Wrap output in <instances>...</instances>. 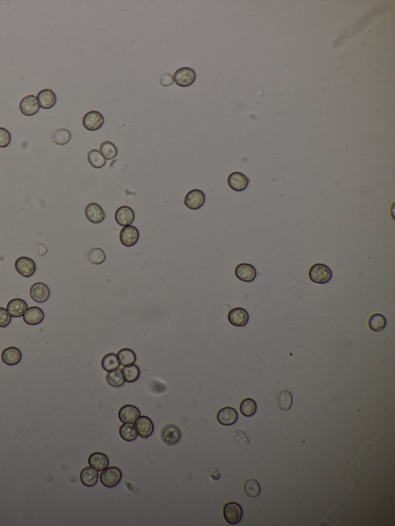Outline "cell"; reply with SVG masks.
<instances>
[{
	"instance_id": "1",
	"label": "cell",
	"mask_w": 395,
	"mask_h": 526,
	"mask_svg": "<svg viewBox=\"0 0 395 526\" xmlns=\"http://www.w3.org/2000/svg\"><path fill=\"white\" fill-rule=\"evenodd\" d=\"M309 277L313 283L326 284L332 279V271L326 265L317 263L309 269Z\"/></svg>"
},
{
	"instance_id": "2",
	"label": "cell",
	"mask_w": 395,
	"mask_h": 526,
	"mask_svg": "<svg viewBox=\"0 0 395 526\" xmlns=\"http://www.w3.org/2000/svg\"><path fill=\"white\" fill-rule=\"evenodd\" d=\"M122 478V473L117 467H109L101 471L100 480L103 485L107 487H115L119 484Z\"/></svg>"
},
{
	"instance_id": "3",
	"label": "cell",
	"mask_w": 395,
	"mask_h": 526,
	"mask_svg": "<svg viewBox=\"0 0 395 526\" xmlns=\"http://www.w3.org/2000/svg\"><path fill=\"white\" fill-rule=\"evenodd\" d=\"M242 507L238 503L231 501L226 503L223 507V515L225 521L231 524H236L240 522L242 518Z\"/></svg>"
},
{
	"instance_id": "4",
	"label": "cell",
	"mask_w": 395,
	"mask_h": 526,
	"mask_svg": "<svg viewBox=\"0 0 395 526\" xmlns=\"http://www.w3.org/2000/svg\"><path fill=\"white\" fill-rule=\"evenodd\" d=\"M161 438L166 445H175L182 438V432L175 424H167L161 430Z\"/></svg>"
},
{
	"instance_id": "5",
	"label": "cell",
	"mask_w": 395,
	"mask_h": 526,
	"mask_svg": "<svg viewBox=\"0 0 395 526\" xmlns=\"http://www.w3.org/2000/svg\"><path fill=\"white\" fill-rule=\"evenodd\" d=\"M173 79L178 86L187 88L195 83L196 74L192 68H182L175 72Z\"/></svg>"
},
{
	"instance_id": "6",
	"label": "cell",
	"mask_w": 395,
	"mask_h": 526,
	"mask_svg": "<svg viewBox=\"0 0 395 526\" xmlns=\"http://www.w3.org/2000/svg\"><path fill=\"white\" fill-rule=\"evenodd\" d=\"M104 124H105V118L98 111H90L87 113L83 118V125L88 131H98L102 128Z\"/></svg>"
},
{
	"instance_id": "7",
	"label": "cell",
	"mask_w": 395,
	"mask_h": 526,
	"mask_svg": "<svg viewBox=\"0 0 395 526\" xmlns=\"http://www.w3.org/2000/svg\"><path fill=\"white\" fill-rule=\"evenodd\" d=\"M17 272L25 278L31 277L35 273L37 266L35 262L29 257H20L15 262Z\"/></svg>"
},
{
	"instance_id": "8",
	"label": "cell",
	"mask_w": 395,
	"mask_h": 526,
	"mask_svg": "<svg viewBox=\"0 0 395 526\" xmlns=\"http://www.w3.org/2000/svg\"><path fill=\"white\" fill-rule=\"evenodd\" d=\"M205 202V194L199 189H194V190L190 191L189 193L187 194L185 200H184L185 206L192 210L201 209Z\"/></svg>"
},
{
	"instance_id": "9",
	"label": "cell",
	"mask_w": 395,
	"mask_h": 526,
	"mask_svg": "<svg viewBox=\"0 0 395 526\" xmlns=\"http://www.w3.org/2000/svg\"><path fill=\"white\" fill-rule=\"evenodd\" d=\"M140 233L138 229L132 225L125 226L120 232L121 244L126 247H132L138 242Z\"/></svg>"
},
{
	"instance_id": "10",
	"label": "cell",
	"mask_w": 395,
	"mask_h": 526,
	"mask_svg": "<svg viewBox=\"0 0 395 526\" xmlns=\"http://www.w3.org/2000/svg\"><path fill=\"white\" fill-rule=\"evenodd\" d=\"M30 295L34 302L42 303L49 299L51 291L45 283H37L31 286Z\"/></svg>"
},
{
	"instance_id": "11",
	"label": "cell",
	"mask_w": 395,
	"mask_h": 526,
	"mask_svg": "<svg viewBox=\"0 0 395 526\" xmlns=\"http://www.w3.org/2000/svg\"><path fill=\"white\" fill-rule=\"evenodd\" d=\"M249 313L243 308H234L231 309L228 314L229 323L238 327L246 326L249 322Z\"/></svg>"
},
{
	"instance_id": "12",
	"label": "cell",
	"mask_w": 395,
	"mask_h": 526,
	"mask_svg": "<svg viewBox=\"0 0 395 526\" xmlns=\"http://www.w3.org/2000/svg\"><path fill=\"white\" fill-rule=\"evenodd\" d=\"M40 105L37 97L28 95L23 98L20 104V110L25 116H33L40 111Z\"/></svg>"
},
{
	"instance_id": "13",
	"label": "cell",
	"mask_w": 395,
	"mask_h": 526,
	"mask_svg": "<svg viewBox=\"0 0 395 526\" xmlns=\"http://www.w3.org/2000/svg\"><path fill=\"white\" fill-rule=\"evenodd\" d=\"M141 416L139 409L131 404H126L120 409L118 412V417L123 424L135 423L138 417Z\"/></svg>"
},
{
	"instance_id": "14",
	"label": "cell",
	"mask_w": 395,
	"mask_h": 526,
	"mask_svg": "<svg viewBox=\"0 0 395 526\" xmlns=\"http://www.w3.org/2000/svg\"><path fill=\"white\" fill-rule=\"evenodd\" d=\"M249 184V178L240 172H233L228 177V185L232 190L236 192L246 190Z\"/></svg>"
},
{
	"instance_id": "15",
	"label": "cell",
	"mask_w": 395,
	"mask_h": 526,
	"mask_svg": "<svg viewBox=\"0 0 395 526\" xmlns=\"http://www.w3.org/2000/svg\"><path fill=\"white\" fill-rule=\"evenodd\" d=\"M135 427L138 435L142 438H148L153 434V422L147 416H140L135 421Z\"/></svg>"
},
{
	"instance_id": "16",
	"label": "cell",
	"mask_w": 395,
	"mask_h": 526,
	"mask_svg": "<svg viewBox=\"0 0 395 526\" xmlns=\"http://www.w3.org/2000/svg\"><path fill=\"white\" fill-rule=\"evenodd\" d=\"M235 274L239 280L246 283H251L256 277V270L252 265L241 263L236 266Z\"/></svg>"
},
{
	"instance_id": "17",
	"label": "cell",
	"mask_w": 395,
	"mask_h": 526,
	"mask_svg": "<svg viewBox=\"0 0 395 526\" xmlns=\"http://www.w3.org/2000/svg\"><path fill=\"white\" fill-rule=\"evenodd\" d=\"M115 221L121 226H128L135 221V212L128 206H121L115 212Z\"/></svg>"
},
{
	"instance_id": "18",
	"label": "cell",
	"mask_w": 395,
	"mask_h": 526,
	"mask_svg": "<svg viewBox=\"0 0 395 526\" xmlns=\"http://www.w3.org/2000/svg\"><path fill=\"white\" fill-rule=\"evenodd\" d=\"M85 215L88 221L93 224H99L105 220V213L101 205L97 203H90L85 209Z\"/></svg>"
},
{
	"instance_id": "19",
	"label": "cell",
	"mask_w": 395,
	"mask_h": 526,
	"mask_svg": "<svg viewBox=\"0 0 395 526\" xmlns=\"http://www.w3.org/2000/svg\"><path fill=\"white\" fill-rule=\"evenodd\" d=\"M218 422L222 425L230 426L235 424L238 420V413L235 409L231 407H225L218 412Z\"/></svg>"
},
{
	"instance_id": "20",
	"label": "cell",
	"mask_w": 395,
	"mask_h": 526,
	"mask_svg": "<svg viewBox=\"0 0 395 526\" xmlns=\"http://www.w3.org/2000/svg\"><path fill=\"white\" fill-rule=\"evenodd\" d=\"M23 316H24V320L26 323L31 326H36V325L42 323L45 315L41 308L32 306L27 309Z\"/></svg>"
},
{
	"instance_id": "21",
	"label": "cell",
	"mask_w": 395,
	"mask_h": 526,
	"mask_svg": "<svg viewBox=\"0 0 395 526\" xmlns=\"http://www.w3.org/2000/svg\"><path fill=\"white\" fill-rule=\"evenodd\" d=\"M27 309H28V306H27V302H25L24 299L17 298L9 302L7 309L11 316L18 318L24 316Z\"/></svg>"
},
{
	"instance_id": "22",
	"label": "cell",
	"mask_w": 395,
	"mask_h": 526,
	"mask_svg": "<svg viewBox=\"0 0 395 526\" xmlns=\"http://www.w3.org/2000/svg\"><path fill=\"white\" fill-rule=\"evenodd\" d=\"M21 360H22V353L21 350L17 347L11 346L3 351V362L8 366H15L18 364Z\"/></svg>"
},
{
	"instance_id": "23",
	"label": "cell",
	"mask_w": 395,
	"mask_h": 526,
	"mask_svg": "<svg viewBox=\"0 0 395 526\" xmlns=\"http://www.w3.org/2000/svg\"><path fill=\"white\" fill-rule=\"evenodd\" d=\"M37 100L40 107L44 109H51L57 103V96L52 90L44 89L40 91L37 95Z\"/></svg>"
},
{
	"instance_id": "24",
	"label": "cell",
	"mask_w": 395,
	"mask_h": 526,
	"mask_svg": "<svg viewBox=\"0 0 395 526\" xmlns=\"http://www.w3.org/2000/svg\"><path fill=\"white\" fill-rule=\"evenodd\" d=\"M89 465L98 471H102L109 465V459L104 453L95 452L90 455L88 458Z\"/></svg>"
},
{
	"instance_id": "25",
	"label": "cell",
	"mask_w": 395,
	"mask_h": 526,
	"mask_svg": "<svg viewBox=\"0 0 395 526\" xmlns=\"http://www.w3.org/2000/svg\"><path fill=\"white\" fill-rule=\"evenodd\" d=\"M81 483L86 487L96 485L98 481V472L92 467H86L83 469L80 474Z\"/></svg>"
},
{
	"instance_id": "26",
	"label": "cell",
	"mask_w": 395,
	"mask_h": 526,
	"mask_svg": "<svg viewBox=\"0 0 395 526\" xmlns=\"http://www.w3.org/2000/svg\"><path fill=\"white\" fill-rule=\"evenodd\" d=\"M120 363L115 353H110L105 355L101 360L103 370L106 372L114 371L120 368Z\"/></svg>"
},
{
	"instance_id": "27",
	"label": "cell",
	"mask_w": 395,
	"mask_h": 526,
	"mask_svg": "<svg viewBox=\"0 0 395 526\" xmlns=\"http://www.w3.org/2000/svg\"><path fill=\"white\" fill-rule=\"evenodd\" d=\"M387 325V320L383 315L380 313H374L371 315L368 319V326L372 331L380 332L384 330Z\"/></svg>"
},
{
	"instance_id": "28",
	"label": "cell",
	"mask_w": 395,
	"mask_h": 526,
	"mask_svg": "<svg viewBox=\"0 0 395 526\" xmlns=\"http://www.w3.org/2000/svg\"><path fill=\"white\" fill-rule=\"evenodd\" d=\"M119 434L121 438L123 439L125 441H129V442L136 440L137 437H138V432H137L136 427L134 425V424H131V423L122 424L119 429Z\"/></svg>"
},
{
	"instance_id": "29",
	"label": "cell",
	"mask_w": 395,
	"mask_h": 526,
	"mask_svg": "<svg viewBox=\"0 0 395 526\" xmlns=\"http://www.w3.org/2000/svg\"><path fill=\"white\" fill-rule=\"evenodd\" d=\"M117 356H118L120 364L122 365L124 367L134 364L136 362V354L133 350L129 348L121 349L118 351Z\"/></svg>"
},
{
	"instance_id": "30",
	"label": "cell",
	"mask_w": 395,
	"mask_h": 526,
	"mask_svg": "<svg viewBox=\"0 0 395 526\" xmlns=\"http://www.w3.org/2000/svg\"><path fill=\"white\" fill-rule=\"evenodd\" d=\"M124 380L127 383H134L140 377V369L136 364H131L124 367L121 370Z\"/></svg>"
},
{
	"instance_id": "31",
	"label": "cell",
	"mask_w": 395,
	"mask_h": 526,
	"mask_svg": "<svg viewBox=\"0 0 395 526\" xmlns=\"http://www.w3.org/2000/svg\"><path fill=\"white\" fill-rule=\"evenodd\" d=\"M88 160L90 165L93 168L100 169L106 165V159L103 156L100 151L97 149L91 150L88 154Z\"/></svg>"
},
{
	"instance_id": "32",
	"label": "cell",
	"mask_w": 395,
	"mask_h": 526,
	"mask_svg": "<svg viewBox=\"0 0 395 526\" xmlns=\"http://www.w3.org/2000/svg\"><path fill=\"white\" fill-rule=\"evenodd\" d=\"M106 380L111 387H115V388L123 387L125 383L121 370L119 369L114 370V371L108 372L106 376Z\"/></svg>"
},
{
	"instance_id": "33",
	"label": "cell",
	"mask_w": 395,
	"mask_h": 526,
	"mask_svg": "<svg viewBox=\"0 0 395 526\" xmlns=\"http://www.w3.org/2000/svg\"><path fill=\"white\" fill-rule=\"evenodd\" d=\"M293 405V395L288 390H282L278 395V407L282 410L287 411Z\"/></svg>"
},
{
	"instance_id": "34",
	"label": "cell",
	"mask_w": 395,
	"mask_h": 526,
	"mask_svg": "<svg viewBox=\"0 0 395 526\" xmlns=\"http://www.w3.org/2000/svg\"><path fill=\"white\" fill-rule=\"evenodd\" d=\"M240 411L242 414H243L245 417H252L254 414H256V410H257V405L256 403L253 399L252 398H246L244 399L240 404Z\"/></svg>"
},
{
	"instance_id": "35",
	"label": "cell",
	"mask_w": 395,
	"mask_h": 526,
	"mask_svg": "<svg viewBox=\"0 0 395 526\" xmlns=\"http://www.w3.org/2000/svg\"><path fill=\"white\" fill-rule=\"evenodd\" d=\"M100 152L102 154L103 156L105 157V159L112 160L116 158L118 151L115 144L106 141V142H103L100 146Z\"/></svg>"
},
{
	"instance_id": "36",
	"label": "cell",
	"mask_w": 395,
	"mask_h": 526,
	"mask_svg": "<svg viewBox=\"0 0 395 526\" xmlns=\"http://www.w3.org/2000/svg\"><path fill=\"white\" fill-rule=\"evenodd\" d=\"M244 491L249 497H257L261 492L260 484L256 479H249L244 484Z\"/></svg>"
},
{
	"instance_id": "37",
	"label": "cell",
	"mask_w": 395,
	"mask_h": 526,
	"mask_svg": "<svg viewBox=\"0 0 395 526\" xmlns=\"http://www.w3.org/2000/svg\"><path fill=\"white\" fill-rule=\"evenodd\" d=\"M53 142L58 145H65L71 140V131L68 129H59L54 132L52 137Z\"/></svg>"
},
{
	"instance_id": "38",
	"label": "cell",
	"mask_w": 395,
	"mask_h": 526,
	"mask_svg": "<svg viewBox=\"0 0 395 526\" xmlns=\"http://www.w3.org/2000/svg\"><path fill=\"white\" fill-rule=\"evenodd\" d=\"M88 259L94 265H101L105 262L106 255L100 248H94L88 252Z\"/></svg>"
},
{
	"instance_id": "39",
	"label": "cell",
	"mask_w": 395,
	"mask_h": 526,
	"mask_svg": "<svg viewBox=\"0 0 395 526\" xmlns=\"http://www.w3.org/2000/svg\"><path fill=\"white\" fill-rule=\"evenodd\" d=\"M11 134L6 128H0V148H7L11 142Z\"/></svg>"
},
{
	"instance_id": "40",
	"label": "cell",
	"mask_w": 395,
	"mask_h": 526,
	"mask_svg": "<svg viewBox=\"0 0 395 526\" xmlns=\"http://www.w3.org/2000/svg\"><path fill=\"white\" fill-rule=\"evenodd\" d=\"M12 316L5 308L0 307V327L6 328L10 325L12 320Z\"/></svg>"
},
{
	"instance_id": "41",
	"label": "cell",
	"mask_w": 395,
	"mask_h": 526,
	"mask_svg": "<svg viewBox=\"0 0 395 526\" xmlns=\"http://www.w3.org/2000/svg\"><path fill=\"white\" fill-rule=\"evenodd\" d=\"M159 82L161 86L164 87V88L171 86V85L173 84V77L170 74L165 73V74H162L161 78H160Z\"/></svg>"
}]
</instances>
